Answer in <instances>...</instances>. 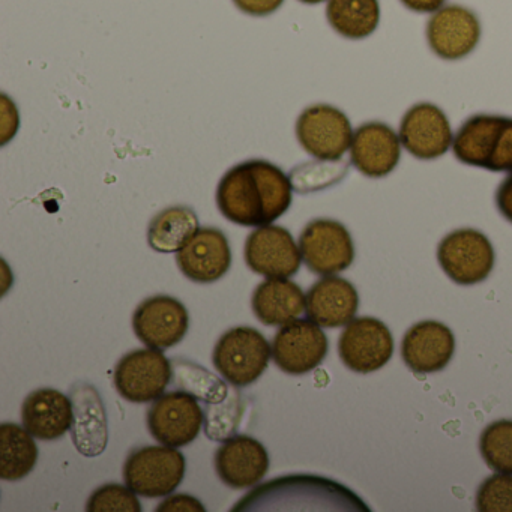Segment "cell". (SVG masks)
Wrapping results in <instances>:
<instances>
[{
	"mask_svg": "<svg viewBox=\"0 0 512 512\" xmlns=\"http://www.w3.org/2000/svg\"><path fill=\"white\" fill-rule=\"evenodd\" d=\"M289 176L265 160H248L232 167L217 188L221 214L244 227H263L277 221L292 205Z\"/></svg>",
	"mask_w": 512,
	"mask_h": 512,
	"instance_id": "6da1fadb",
	"label": "cell"
},
{
	"mask_svg": "<svg viewBox=\"0 0 512 512\" xmlns=\"http://www.w3.org/2000/svg\"><path fill=\"white\" fill-rule=\"evenodd\" d=\"M272 346L262 332L236 326L221 335L212 353L215 370L236 388L253 385L268 368Z\"/></svg>",
	"mask_w": 512,
	"mask_h": 512,
	"instance_id": "7a4b0ae2",
	"label": "cell"
},
{
	"mask_svg": "<svg viewBox=\"0 0 512 512\" xmlns=\"http://www.w3.org/2000/svg\"><path fill=\"white\" fill-rule=\"evenodd\" d=\"M184 454L172 446L134 449L124 464V481L139 496L155 499L170 496L184 481Z\"/></svg>",
	"mask_w": 512,
	"mask_h": 512,
	"instance_id": "3957f363",
	"label": "cell"
},
{
	"mask_svg": "<svg viewBox=\"0 0 512 512\" xmlns=\"http://www.w3.org/2000/svg\"><path fill=\"white\" fill-rule=\"evenodd\" d=\"M494 248L490 239L475 229L449 233L437 248L440 268L454 283L473 286L487 280L494 268Z\"/></svg>",
	"mask_w": 512,
	"mask_h": 512,
	"instance_id": "277c9868",
	"label": "cell"
},
{
	"mask_svg": "<svg viewBox=\"0 0 512 512\" xmlns=\"http://www.w3.org/2000/svg\"><path fill=\"white\" fill-rule=\"evenodd\" d=\"M172 364L163 350L137 349L127 353L116 364V391L130 403L143 404L157 400L172 380Z\"/></svg>",
	"mask_w": 512,
	"mask_h": 512,
	"instance_id": "5b68a950",
	"label": "cell"
},
{
	"mask_svg": "<svg viewBox=\"0 0 512 512\" xmlns=\"http://www.w3.org/2000/svg\"><path fill=\"white\" fill-rule=\"evenodd\" d=\"M299 250L307 268L322 277L346 271L355 260L349 230L329 218H317L305 226L299 236Z\"/></svg>",
	"mask_w": 512,
	"mask_h": 512,
	"instance_id": "8992f818",
	"label": "cell"
},
{
	"mask_svg": "<svg viewBox=\"0 0 512 512\" xmlns=\"http://www.w3.org/2000/svg\"><path fill=\"white\" fill-rule=\"evenodd\" d=\"M296 137L302 148L320 161H340L352 145L349 118L328 104L308 107L296 122Z\"/></svg>",
	"mask_w": 512,
	"mask_h": 512,
	"instance_id": "52a82bcc",
	"label": "cell"
},
{
	"mask_svg": "<svg viewBox=\"0 0 512 512\" xmlns=\"http://www.w3.org/2000/svg\"><path fill=\"white\" fill-rule=\"evenodd\" d=\"M148 428L161 445L182 448L199 436L205 413L193 395L184 391L163 394L148 410Z\"/></svg>",
	"mask_w": 512,
	"mask_h": 512,
	"instance_id": "ba28073f",
	"label": "cell"
},
{
	"mask_svg": "<svg viewBox=\"0 0 512 512\" xmlns=\"http://www.w3.org/2000/svg\"><path fill=\"white\" fill-rule=\"evenodd\" d=\"M341 361L359 374L374 373L394 355V338L385 323L374 317H358L346 325L338 341Z\"/></svg>",
	"mask_w": 512,
	"mask_h": 512,
	"instance_id": "9c48e42d",
	"label": "cell"
},
{
	"mask_svg": "<svg viewBox=\"0 0 512 512\" xmlns=\"http://www.w3.org/2000/svg\"><path fill=\"white\" fill-rule=\"evenodd\" d=\"M329 341L322 326L310 319L284 325L272 341L275 365L290 376H302L319 367L328 355Z\"/></svg>",
	"mask_w": 512,
	"mask_h": 512,
	"instance_id": "30bf717a",
	"label": "cell"
},
{
	"mask_svg": "<svg viewBox=\"0 0 512 512\" xmlns=\"http://www.w3.org/2000/svg\"><path fill=\"white\" fill-rule=\"evenodd\" d=\"M190 328L187 308L172 296L158 295L143 301L133 314L136 337L146 347L167 350L184 340Z\"/></svg>",
	"mask_w": 512,
	"mask_h": 512,
	"instance_id": "8fae6325",
	"label": "cell"
},
{
	"mask_svg": "<svg viewBox=\"0 0 512 512\" xmlns=\"http://www.w3.org/2000/svg\"><path fill=\"white\" fill-rule=\"evenodd\" d=\"M245 263L266 278H290L301 268L302 254L289 230L280 226L257 227L245 242Z\"/></svg>",
	"mask_w": 512,
	"mask_h": 512,
	"instance_id": "7c38bea8",
	"label": "cell"
},
{
	"mask_svg": "<svg viewBox=\"0 0 512 512\" xmlns=\"http://www.w3.org/2000/svg\"><path fill=\"white\" fill-rule=\"evenodd\" d=\"M401 145L418 160H437L454 143L451 124L445 113L430 103H419L407 110L400 124Z\"/></svg>",
	"mask_w": 512,
	"mask_h": 512,
	"instance_id": "4fadbf2b",
	"label": "cell"
},
{
	"mask_svg": "<svg viewBox=\"0 0 512 512\" xmlns=\"http://www.w3.org/2000/svg\"><path fill=\"white\" fill-rule=\"evenodd\" d=\"M481 40V25L475 13L448 5L431 16L427 41L434 55L445 61H458L473 52Z\"/></svg>",
	"mask_w": 512,
	"mask_h": 512,
	"instance_id": "5bb4252c",
	"label": "cell"
},
{
	"mask_svg": "<svg viewBox=\"0 0 512 512\" xmlns=\"http://www.w3.org/2000/svg\"><path fill=\"white\" fill-rule=\"evenodd\" d=\"M176 263L188 280L200 284L215 283L229 272L232 265L229 239L220 229H199L176 253Z\"/></svg>",
	"mask_w": 512,
	"mask_h": 512,
	"instance_id": "9a60e30c",
	"label": "cell"
},
{
	"mask_svg": "<svg viewBox=\"0 0 512 512\" xmlns=\"http://www.w3.org/2000/svg\"><path fill=\"white\" fill-rule=\"evenodd\" d=\"M400 136L389 125L368 122L353 133L350 161L368 178H385L400 163Z\"/></svg>",
	"mask_w": 512,
	"mask_h": 512,
	"instance_id": "2e32d148",
	"label": "cell"
},
{
	"mask_svg": "<svg viewBox=\"0 0 512 512\" xmlns=\"http://www.w3.org/2000/svg\"><path fill=\"white\" fill-rule=\"evenodd\" d=\"M454 352L451 329L433 320L413 325L401 343L404 364L416 374L439 373L451 362Z\"/></svg>",
	"mask_w": 512,
	"mask_h": 512,
	"instance_id": "e0dca14e",
	"label": "cell"
},
{
	"mask_svg": "<svg viewBox=\"0 0 512 512\" xmlns=\"http://www.w3.org/2000/svg\"><path fill=\"white\" fill-rule=\"evenodd\" d=\"M70 397L74 410L71 439L80 454L98 457L106 451L109 443V424L103 398L91 383L85 382L71 386Z\"/></svg>",
	"mask_w": 512,
	"mask_h": 512,
	"instance_id": "ac0fdd59",
	"label": "cell"
},
{
	"mask_svg": "<svg viewBox=\"0 0 512 512\" xmlns=\"http://www.w3.org/2000/svg\"><path fill=\"white\" fill-rule=\"evenodd\" d=\"M269 469L265 446L254 437L235 436L227 439L215 452V470L224 484L235 490L259 484Z\"/></svg>",
	"mask_w": 512,
	"mask_h": 512,
	"instance_id": "d6986e66",
	"label": "cell"
},
{
	"mask_svg": "<svg viewBox=\"0 0 512 512\" xmlns=\"http://www.w3.org/2000/svg\"><path fill=\"white\" fill-rule=\"evenodd\" d=\"M305 313L322 328L349 325L358 313L359 296L346 278L326 275L305 295Z\"/></svg>",
	"mask_w": 512,
	"mask_h": 512,
	"instance_id": "ffe728a7",
	"label": "cell"
},
{
	"mask_svg": "<svg viewBox=\"0 0 512 512\" xmlns=\"http://www.w3.org/2000/svg\"><path fill=\"white\" fill-rule=\"evenodd\" d=\"M73 419V401L58 389H37L23 401V427L35 439L46 442L61 439L71 430Z\"/></svg>",
	"mask_w": 512,
	"mask_h": 512,
	"instance_id": "44dd1931",
	"label": "cell"
},
{
	"mask_svg": "<svg viewBox=\"0 0 512 512\" xmlns=\"http://www.w3.org/2000/svg\"><path fill=\"white\" fill-rule=\"evenodd\" d=\"M305 301L301 287L289 278H268L254 290L251 307L263 325L284 326L301 317Z\"/></svg>",
	"mask_w": 512,
	"mask_h": 512,
	"instance_id": "7402d4cb",
	"label": "cell"
},
{
	"mask_svg": "<svg viewBox=\"0 0 512 512\" xmlns=\"http://www.w3.org/2000/svg\"><path fill=\"white\" fill-rule=\"evenodd\" d=\"M505 119L497 115H475L467 119L452 143L457 160L467 166L487 169Z\"/></svg>",
	"mask_w": 512,
	"mask_h": 512,
	"instance_id": "603a6c76",
	"label": "cell"
},
{
	"mask_svg": "<svg viewBox=\"0 0 512 512\" xmlns=\"http://www.w3.org/2000/svg\"><path fill=\"white\" fill-rule=\"evenodd\" d=\"M199 218L187 206L163 209L149 224L148 242L157 253H178L199 232Z\"/></svg>",
	"mask_w": 512,
	"mask_h": 512,
	"instance_id": "cb8c5ba5",
	"label": "cell"
},
{
	"mask_svg": "<svg viewBox=\"0 0 512 512\" xmlns=\"http://www.w3.org/2000/svg\"><path fill=\"white\" fill-rule=\"evenodd\" d=\"M38 446L34 436L22 425H0V478L20 481L37 466Z\"/></svg>",
	"mask_w": 512,
	"mask_h": 512,
	"instance_id": "d4e9b609",
	"label": "cell"
},
{
	"mask_svg": "<svg viewBox=\"0 0 512 512\" xmlns=\"http://www.w3.org/2000/svg\"><path fill=\"white\" fill-rule=\"evenodd\" d=\"M326 17L341 37L364 40L379 28V0H329Z\"/></svg>",
	"mask_w": 512,
	"mask_h": 512,
	"instance_id": "484cf974",
	"label": "cell"
},
{
	"mask_svg": "<svg viewBox=\"0 0 512 512\" xmlns=\"http://www.w3.org/2000/svg\"><path fill=\"white\" fill-rule=\"evenodd\" d=\"M479 451L490 469L512 475V421L500 419L491 422L482 431Z\"/></svg>",
	"mask_w": 512,
	"mask_h": 512,
	"instance_id": "4316f807",
	"label": "cell"
},
{
	"mask_svg": "<svg viewBox=\"0 0 512 512\" xmlns=\"http://www.w3.org/2000/svg\"><path fill=\"white\" fill-rule=\"evenodd\" d=\"M86 509L89 512H140L142 505L128 485L106 484L92 493Z\"/></svg>",
	"mask_w": 512,
	"mask_h": 512,
	"instance_id": "83f0119b",
	"label": "cell"
},
{
	"mask_svg": "<svg viewBox=\"0 0 512 512\" xmlns=\"http://www.w3.org/2000/svg\"><path fill=\"white\" fill-rule=\"evenodd\" d=\"M476 509L481 512H512L511 473H496L482 482L476 493Z\"/></svg>",
	"mask_w": 512,
	"mask_h": 512,
	"instance_id": "f1b7e54d",
	"label": "cell"
},
{
	"mask_svg": "<svg viewBox=\"0 0 512 512\" xmlns=\"http://www.w3.org/2000/svg\"><path fill=\"white\" fill-rule=\"evenodd\" d=\"M487 170L490 172H512V118L505 119Z\"/></svg>",
	"mask_w": 512,
	"mask_h": 512,
	"instance_id": "f546056e",
	"label": "cell"
},
{
	"mask_svg": "<svg viewBox=\"0 0 512 512\" xmlns=\"http://www.w3.org/2000/svg\"><path fill=\"white\" fill-rule=\"evenodd\" d=\"M158 512H205L206 508L196 497L188 494H176L160 503Z\"/></svg>",
	"mask_w": 512,
	"mask_h": 512,
	"instance_id": "4dcf8cb0",
	"label": "cell"
},
{
	"mask_svg": "<svg viewBox=\"0 0 512 512\" xmlns=\"http://www.w3.org/2000/svg\"><path fill=\"white\" fill-rule=\"evenodd\" d=\"M238 10L253 17H265L274 14L284 0H233Z\"/></svg>",
	"mask_w": 512,
	"mask_h": 512,
	"instance_id": "1f68e13d",
	"label": "cell"
},
{
	"mask_svg": "<svg viewBox=\"0 0 512 512\" xmlns=\"http://www.w3.org/2000/svg\"><path fill=\"white\" fill-rule=\"evenodd\" d=\"M496 205L500 214L512 223V173L497 188Z\"/></svg>",
	"mask_w": 512,
	"mask_h": 512,
	"instance_id": "d6a6232c",
	"label": "cell"
},
{
	"mask_svg": "<svg viewBox=\"0 0 512 512\" xmlns=\"http://www.w3.org/2000/svg\"><path fill=\"white\" fill-rule=\"evenodd\" d=\"M445 2L446 0H401V4H403L407 10L421 14L436 13L440 8H443Z\"/></svg>",
	"mask_w": 512,
	"mask_h": 512,
	"instance_id": "836d02e7",
	"label": "cell"
},
{
	"mask_svg": "<svg viewBox=\"0 0 512 512\" xmlns=\"http://www.w3.org/2000/svg\"><path fill=\"white\" fill-rule=\"evenodd\" d=\"M302 4L307 5H317L322 4V2H325V0H301Z\"/></svg>",
	"mask_w": 512,
	"mask_h": 512,
	"instance_id": "e575fe53",
	"label": "cell"
},
{
	"mask_svg": "<svg viewBox=\"0 0 512 512\" xmlns=\"http://www.w3.org/2000/svg\"><path fill=\"white\" fill-rule=\"evenodd\" d=\"M512 173V172H511Z\"/></svg>",
	"mask_w": 512,
	"mask_h": 512,
	"instance_id": "d590c367",
	"label": "cell"
}]
</instances>
